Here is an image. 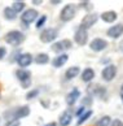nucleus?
<instances>
[{
    "mask_svg": "<svg viewBox=\"0 0 123 126\" xmlns=\"http://www.w3.org/2000/svg\"><path fill=\"white\" fill-rule=\"evenodd\" d=\"M30 114V107L29 105H22V107H16L13 109H8L4 112L3 117L5 120H21L25 118Z\"/></svg>",
    "mask_w": 123,
    "mask_h": 126,
    "instance_id": "obj_1",
    "label": "nucleus"
},
{
    "mask_svg": "<svg viewBox=\"0 0 123 126\" xmlns=\"http://www.w3.org/2000/svg\"><path fill=\"white\" fill-rule=\"evenodd\" d=\"M25 38H26L25 34L21 32L20 30H12L8 34H5L4 40H5V43L11 44L12 47H18L20 44H22V42L25 40Z\"/></svg>",
    "mask_w": 123,
    "mask_h": 126,
    "instance_id": "obj_2",
    "label": "nucleus"
},
{
    "mask_svg": "<svg viewBox=\"0 0 123 126\" xmlns=\"http://www.w3.org/2000/svg\"><path fill=\"white\" fill-rule=\"evenodd\" d=\"M77 15V7L74 4H66V5L61 9L60 13V20L62 22H69Z\"/></svg>",
    "mask_w": 123,
    "mask_h": 126,
    "instance_id": "obj_3",
    "label": "nucleus"
},
{
    "mask_svg": "<svg viewBox=\"0 0 123 126\" xmlns=\"http://www.w3.org/2000/svg\"><path fill=\"white\" fill-rule=\"evenodd\" d=\"M16 77L21 82L22 88H29L31 86V73L27 69H17L16 70Z\"/></svg>",
    "mask_w": 123,
    "mask_h": 126,
    "instance_id": "obj_4",
    "label": "nucleus"
},
{
    "mask_svg": "<svg viewBox=\"0 0 123 126\" xmlns=\"http://www.w3.org/2000/svg\"><path fill=\"white\" fill-rule=\"evenodd\" d=\"M57 35H58V31L56 29H53V27H47V29H44L39 34V39L43 43H52V42L57 38Z\"/></svg>",
    "mask_w": 123,
    "mask_h": 126,
    "instance_id": "obj_5",
    "label": "nucleus"
},
{
    "mask_svg": "<svg viewBox=\"0 0 123 126\" xmlns=\"http://www.w3.org/2000/svg\"><path fill=\"white\" fill-rule=\"evenodd\" d=\"M73 47V43L70 39H62L58 42H55L51 46V49L55 51L57 53H65V51H68Z\"/></svg>",
    "mask_w": 123,
    "mask_h": 126,
    "instance_id": "obj_6",
    "label": "nucleus"
},
{
    "mask_svg": "<svg viewBox=\"0 0 123 126\" xmlns=\"http://www.w3.org/2000/svg\"><path fill=\"white\" fill-rule=\"evenodd\" d=\"M87 94L91 97L97 96L100 99H104V96L106 95V88L101 87L100 85H93V83H91V85L87 86Z\"/></svg>",
    "mask_w": 123,
    "mask_h": 126,
    "instance_id": "obj_7",
    "label": "nucleus"
},
{
    "mask_svg": "<svg viewBox=\"0 0 123 126\" xmlns=\"http://www.w3.org/2000/svg\"><path fill=\"white\" fill-rule=\"evenodd\" d=\"M97 20H98L97 13H88V15H86L82 18V22H80L79 27H82V29H84V30H88V29H91V27L96 24Z\"/></svg>",
    "mask_w": 123,
    "mask_h": 126,
    "instance_id": "obj_8",
    "label": "nucleus"
},
{
    "mask_svg": "<svg viewBox=\"0 0 123 126\" xmlns=\"http://www.w3.org/2000/svg\"><path fill=\"white\" fill-rule=\"evenodd\" d=\"M115 76H117V66L113 64L106 65L101 72V77L105 82H111L113 79L115 78Z\"/></svg>",
    "mask_w": 123,
    "mask_h": 126,
    "instance_id": "obj_9",
    "label": "nucleus"
},
{
    "mask_svg": "<svg viewBox=\"0 0 123 126\" xmlns=\"http://www.w3.org/2000/svg\"><path fill=\"white\" fill-rule=\"evenodd\" d=\"M38 11L36 9H26L25 12L22 13V16H21V22H23L25 25H30L32 24L36 18H38Z\"/></svg>",
    "mask_w": 123,
    "mask_h": 126,
    "instance_id": "obj_10",
    "label": "nucleus"
},
{
    "mask_svg": "<svg viewBox=\"0 0 123 126\" xmlns=\"http://www.w3.org/2000/svg\"><path fill=\"white\" fill-rule=\"evenodd\" d=\"M74 40H75V43L79 44V46L87 44V42H88V32H87V30L82 29V27H78L77 31H75V34H74Z\"/></svg>",
    "mask_w": 123,
    "mask_h": 126,
    "instance_id": "obj_11",
    "label": "nucleus"
},
{
    "mask_svg": "<svg viewBox=\"0 0 123 126\" xmlns=\"http://www.w3.org/2000/svg\"><path fill=\"white\" fill-rule=\"evenodd\" d=\"M106 35L111 39H118L123 35V24H115L111 27H109L106 31Z\"/></svg>",
    "mask_w": 123,
    "mask_h": 126,
    "instance_id": "obj_12",
    "label": "nucleus"
},
{
    "mask_svg": "<svg viewBox=\"0 0 123 126\" xmlns=\"http://www.w3.org/2000/svg\"><path fill=\"white\" fill-rule=\"evenodd\" d=\"M32 60H34V59H32V55L29 53V52H25V53H20V55H18V57L16 59V61H17L18 65H20L21 69H25V68L29 66V65H31Z\"/></svg>",
    "mask_w": 123,
    "mask_h": 126,
    "instance_id": "obj_13",
    "label": "nucleus"
},
{
    "mask_svg": "<svg viewBox=\"0 0 123 126\" xmlns=\"http://www.w3.org/2000/svg\"><path fill=\"white\" fill-rule=\"evenodd\" d=\"M108 47V42L102 38H95L91 43H89V48L95 52H101Z\"/></svg>",
    "mask_w": 123,
    "mask_h": 126,
    "instance_id": "obj_14",
    "label": "nucleus"
},
{
    "mask_svg": "<svg viewBox=\"0 0 123 126\" xmlns=\"http://www.w3.org/2000/svg\"><path fill=\"white\" fill-rule=\"evenodd\" d=\"M79 96H80V91L78 90V88H73V90L66 95V104H68L69 107H73L75 103L78 101Z\"/></svg>",
    "mask_w": 123,
    "mask_h": 126,
    "instance_id": "obj_15",
    "label": "nucleus"
},
{
    "mask_svg": "<svg viewBox=\"0 0 123 126\" xmlns=\"http://www.w3.org/2000/svg\"><path fill=\"white\" fill-rule=\"evenodd\" d=\"M100 17L104 22H106V24H113V22H115V20L118 18V15H117L115 11H106V12H102Z\"/></svg>",
    "mask_w": 123,
    "mask_h": 126,
    "instance_id": "obj_16",
    "label": "nucleus"
},
{
    "mask_svg": "<svg viewBox=\"0 0 123 126\" xmlns=\"http://www.w3.org/2000/svg\"><path fill=\"white\" fill-rule=\"evenodd\" d=\"M68 60H69L68 55H66V53H61V55L57 56V57H55L53 60H52V65H53L55 68H61V66H64V65L68 63Z\"/></svg>",
    "mask_w": 123,
    "mask_h": 126,
    "instance_id": "obj_17",
    "label": "nucleus"
},
{
    "mask_svg": "<svg viewBox=\"0 0 123 126\" xmlns=\"http://www.w3.org/2000/svg\"><path fill=\"white\" fill-rule=\"evenodd\" d=\"M71 121H73V114L70 113V112L65 110L64 113H61V116H60L58 124H60V126H69L71 124Z\"/></svg>",
    "mask_w": 123,
    "mask_h": 126,
    "instance_id": "obj_18",
    "label": "nucleus"
},
{
    "mask_svg": "<svg viewBox=\"0 0 123 126\" xmlns=\"http://www.w3.org/2000/svg\"><path fill=\"white\" fill-rule=\"evenodd\" d=\"M80 73V68L79 66H70L68 70L65 72V79L66 81H71L77 76H79Z\"/></svg>",
    "mask_w": 123,
    "mask_h": 126,
    "instance_id": "obj_19",
    "label": "nucleus"
},
{
    "mask_svg": "<svg viewBox=\"0 0 123 126\" xmlns=\"http://www.w3.org/2000/svg\"><path fill=\"white\" fill-rule=\"evenodd\" d=\"M95 78V70L92 68H86L82 72V81L83 82H91Z\"/></svg>",
    "mask_w": 123,
    "mask_h": 126,
    "instance_id": "obj_20",
    "label": "nucleus"
},
{
    "mask_svg": "<svg viewBox=\"0 0 123 126\" xmlns=\"http://www.w3.org/2000/svg\"><path fill=\"white\" fill-rule=\"evenodd\" d=\"M34 61H35V64H38V65H45V64L49 63V56H48V53H45V52L38 53V55L35 56Z\"/></svg>",
    "mask_w": 123,
    "mask_h": 126,
    "instance_id": "obj_21",
    "label": "nucleus"
},
{
    "mask_svg": "<svg viewBox=\"0 0 123 126\" xmlns=\"http://www.w3.org/2000/svg\"><path fill=\"white\" fill-rule=\"evenodd\" d=\"M3 15H4V18L8 20V21H14L16 18H17V13L13 11L11 7H5V8H4Z\"/></svg>",
    "mask_w": 123,
    "mask_h": 126,
    "instance_id": "obj_22",
    "label": "nucleus"
},
{
    "mask_svg": "<svg viewBox=\"0 0 123 126\" xmlns=\"http://www.w3.org/2000/svg\"><path fill=\"white\" fill-rule=\"evenodd\" d=\"M93 114V112L91 110V109H88V110H86L84 112V113L80 116V117L78 118V122H77V125H83L84 122H86V121H88L89 120V117H91V116Z\"/></svg>",
    "mask_w": 123,
    "mask_h": 126,
    "instance_id": "obj_23",
    "label": "nucleus"
},
{
    "mask_svg": "<svg viewBox=\"0 0 123 126\" xmlns=\"http://www.w3.org/2000/svg\"><path fill=\"white\" fill-rule=\"evenodd\" d=\"M16 13H20L25 9V1H21V0H17V1H13L12 7H11Z\"/></svg>",
    "mask_w": 123,
    "mask_h": 126,
    "instance_id": "obj_24",
    "label": "nucleus"
},
{
    "mask_svg": "<svg viewBox=\"0 0 123 126\" xmlns=\"http://www.w3.org/2000/svg\"><path fill=\"white\" fill-rule=\"evenodd\" d=\"M110 122H111L110 116H102V117L97 121L96 126H110Z\"/></svg>",
    "mask_w": 123,
    "mask_h": 126,
    "instance_id": "obj_25",
    "label": "nucleus"
},
{
    "mask_svg": "<svg viewBox=\"0 0 123 126\" xmlns=\"http://www.w3.org/2000/svg\"><path fill=\"white\" fill-rule=\"evenodd\" d=\"M39 92H40L39 88H32V90H30V91L26 94V99H27V100L35 99V97H36L38 95H39Z\"/></svg>",
    "mask_w": 123,
    "mask_h": 126,
    "instance_id": "obj_26",
    "label": "nucleus"
},
{
    "mask_svg": "<svg viewBox=\"0 0 123 126\" xmlns=\"http://www.w3.org/2000/svg\"><path fill=\"white\" fill-rule=\"evenodd\" d=\"M45 21H47V16H45V15L40 16V17H39V20H38V21H36V24H35V27H36V29H41V27L44 26Z\"/></svg>",
    "mask_w": 123,
    "mask_h": 126,
    "instance_id": "obj_27",
    "label": "nucleus"
},
{
    "mask_svg": "<svg viewBox=\"0 0 123 126\" xmlns=\"http://www.w3.org/2000/svg\"><path fill=\"white\" fill-rule=\"evenodd\" d=\"M80 101H82V105H83V107H91L92 103H93V97H91V96H84Z\"/></svg>",
    "mask_w": 123,
    "mask_h": 126,
    "instance_id": "obj_28",
    "label": "nucleus"
},
{
    "mask_svg": "<svg viewBox=\"0 0 123 126\" xmlns=\"http://www.w3.org/2000/svg\"><path fill=\"white\" fill-rule=\"evenodd\" d=\"M5 126H20V120H9L7 121Z\"/></svg>",
    "mask_w": 123,
    "mask_h": 126,
    "instance_id": "obj_29",
    "label": "nucleus"
},
{
    "mask_svg": "<svg viewBox=\"0 0 123 126\" xmlns=\"http://www.w3.org/2000/svg\"><path fill=\"white\" fill-rule=\"evenodd\" d=\"M110 126H123V121L119 118H115L110 122Z\"/></svg>",
    "mask_w": 123,
    "mask_h": 126,
    "instance_id": "obj_30",
    "label": "nucleus"
},
{
    "mask_svg": "<svg viewBox=\"0 0 123 126\" xmlns=\"http://www.w3.org/2000/svg\"><path fill=\"white\" fill-rule=\"evenodd\" d=\"M84 112H86V107H83V105H82V107H80V108H79L77 112H75V116H77V117L79 118L80 116H82V114L84 113Z\"/></svg>",
    "mask_w": 123,
    "mask_h": 126,
    "instance_id": "obj_31",
    "label": "nucleus"
},
{
    "mask_svg": "<svg viewBox=\"0 0 123 126\" xmlns=\"http://www.w3.org/2000/svg\"><path fill=\"white\" fill-rule=\"evenodd\" d=\"M7 55V48L5 47H0V60H3Z\"/></svg>",
    "mask_w": 123,
    "mask_h": 126,
    "instance_id": "obj_32",
    "label": "nucleus"
},
{
    "mask_svg": "<svg viewBox=\"0 0 123 126\" xmlns=\"http://www.w3.org/2000/svg\"><path fill=\"white\" fill-rule=\"evenodd\" d=\"M32 4H34V5H40V4L41 3H43V1H41V0H32V1H31Z\"/></svg>",
    "mask_w": 123,
    "mask_h": 126,
    "instance_id": "obj_33",
    "label": "nucleus"
},
{
    "mask_svg": "<svg viewBox=\"0 0 123 126\" xmlns=\"http://www.w3.org/2000/svg\"><path fill=\"white\" fill-rule=\"evenodd\" d=\"M51 3H52V4H55V5H57V4L62 3V0H51Z\"/></svg>",
    "mask_w": 123,
    "mask_h": 126,
    "instance_id": "obj_34",
    "label": "nucleus"
},
{
    "mask_svg": "<svg viewBox=\"0 0 123 126\" xmlns=\"http://www.w3.org/2000/svg\"><path fill=\"white\" fill-rule=\"evenodd\" d=\"M119 96H121V99L123 101V85L121 86V90H119Z\"/></svg>",
    "mask_w": 123,
    "mask_h": 126,
    "instance_id": "obj_35",
    "label": "nucleus"
},
{
    "mask_svg": "<svg viewBox=\"0 0 123 126\" xmlns=\"http://www.w3.org/2000/svg\"><path fill=\"white\" fill-rule=\"evenodd\" d=\"M91 1H80V7H87Z\"/></svg>",
    "mask_w": 123,
    "mask_h": 126,
    "instance_id": "obj_36",
    "label": "nucleus"
},
{
    "mask_svg": "<svg viewBox=\"0 0 123 126\" xmlns=\"http://www.w3.org/2000/svg\"><path fill=\"white\" fill-rule=\"evenodd\" d=\"M44 126H57V124L56 122H48V124H45Z\"/></svg>",
    "mask_w": 123,
    "mask_h": 126,
    "instance_id": "obj_37",
    "label": "nucleus"
}]
</instances>
